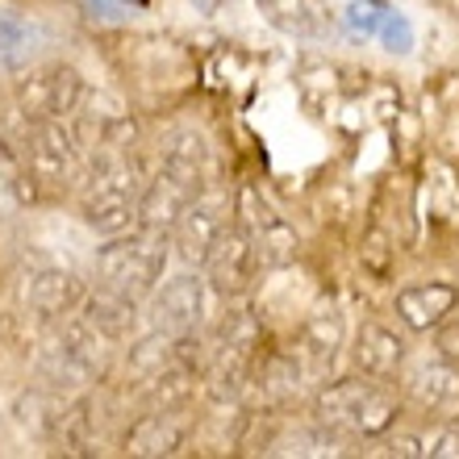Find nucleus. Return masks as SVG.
I'll list each match as a JSON object with an SVG mask.
<instances>
[{
  "label": "nucleus",
  "mask_w": 459,
  "mask_h": 459,
  "mask_svg": "<svg viewBox=\"0 0 459 459\" xmlns=\"http://www.w3.org/2000/svg\"><path fill=\"white\" fill-rule=\"evenodd\" d=\"M84 100V80L75 67L50 63V67H25V75L13 88V105L22 113L25 126L72 117Z\"/></svg>",
  "instance_id": "7"
},
{
  "label": "nucleus",
  "mask_w": 459,
  "mask_h": 459,
  "mask_svg": "<svg viewBox=\"0 0 459 459\" xmlns=\"http://www.w3.org/2000/svg\"><path fill=\"white\" fill-rule=\"evenodd\" d=\"M388 455H422V459H459V422H435L422 435H401L388 443Z\"/></svg>",
  "instance_id": "20"
},
{
  "label": "nucleus",
  "mask_w": 459,
  "mask_h": 459,
  "mask_svg": "<svg viewBox=\"0 0 459 459\" xmlns=\"http://www.w3.org/2000/svg\"><path fill=\"white\" fill-rule=\"evenodd\" d=\"M342 334H347V326H342L339 305H317L314 314L305 317L301 339L292 347L305 380H322L334 368V359H339V351H342Z\"/></svg>",
  "instance_id": "13"
},
{
  "label": "nucleus",
  "mask_w": 459,
  "mask_h": 459,
  "mask_svg": "<svg viewBox=\"0 0 459 459\" xmlns=\"http://www.w3.org/2000/svg\"><path fill=\"white\" fill-rule=\"evenodd\" d=\"M230 221H234V196L226 188H201L180 213V221L171 226V238H176L184 264H205V255L230 230Z\"/></svg>",
  "instance_id": "10"
},
{
  "label": "nucleus",
  "mask_w": 459,
  "mask_h": 459,
  "mask_svg": "<svg viewBox=\"0 0 459 459\" xmlns=\"http://www.w3.org/2000/svg\"><path fill=\"white\" fill-rule=\"evenodd\" d=\"M438 355L459 368V326H443V334H438Z\"/></svg>",
  "instance_id": "24"
},
{
  "label": "nucleus",
  "mask_w": 459,
  "mask_h": 459,
  "mask_svg": "<svg viewBox=\"0 0 459 459\" xmlns=\"http://www.w3.org/2000/svg\"><path fill=\"white\" fill-rule=\"evenodd\" d=\"M376 38L385 42L393 55H405V50L413 47V30H410V22L401 17V13H393V9H385L380 13V25H376Z\"/></svg>",
  "instance_id": "23"
},
{
  "label": "nucleus",
  "mask_w": 459,
  "mask_h": 459,
  "mask_svg": "<svg viewBox=\"0 0 459 459\" xmlns=\"http://www.w3.org/2000/svg\"><path fill=\"white\" fill-rule=\"evenodd\" d=\"M234 226L247 234L264 272L289 267L297 259V230L289 226V218L259 188H238V196H234Z\"/></svg>",
  "instance_id": "8"
},
{
  "label": "nucleus",
  "mask_w": 459,
  "mask_h": 459,
  "mask_svg": "<svg viewBox=\"0 0 459 459\" xmlns=\"http://www.w3.org/2000/svg\"><path fill=\"white\" fill-rule=\"evenodd\" d=\"M405 393H410L422 410H443V405H451V401L459 397V368L447 363V359L422 363V368H413L410 372Z\"/></svg>",
  "instance_id": "19"
},
{
  "label": "nucleus",
  "mask_w": 459,
  "mask_h": 459,
  "mask_svg": "<svg viewBox=\"0 0 459 459\" xmlns=\"http://www.w3.org/2000/svg\"><path fill=\"white\" fill-rule=\"evenodd\" d=\"M339 447H342V438L314 418V426H292V430L272 438L267 455H334Z\"/></svg>",
  "instance_id": "21"
},
{
  "label": "nucleus",
  "mask_w": 459,
  "mask_h": 459,
  "mask_svg": "<svg viewBox=\"0 0 459 459\" xmlns=\"http://www.w3.org/2000/svg\"><path fill=\"white\" fill-rule=\"evenodd\" d=\"M405 363V339L385 322H368L355 334V368L372 380H393Z\"/></svg>",
  "instance_id": "16"
},
{
  "label": "nucleus",
  "mask_w": 459,
  "mask_h": 459,
  "mask_svg": "<svg viewBox=\"0 0 459 459\" xmlns=\"http://www.w3.org/2000/svg\"><path fill=\"white\" fill-rule=\"evenodd\" d=\"M314 418L326 430L347 438H385L401 418V401L385 380H334L322 385L314 397Z\"/></svg>",
  "instance_id": "4"
},
{
  "label": "nucleus",
  "mask_w": 459,
  "mask_h": 459,
  "mask_svg": "<svg viewBox=\"0 0 459 459\" xmlns=\"http://www.w3.org/2000/svg\"><path fill=\"white\" fill-rule=\"evenodd\" d=\"M22 163L34 193H75L88 168V151L75 134V121L59 117L42 121V126H25Z\"/></svg>",
  "instance_id": "6"
},
{
  "label": "nucleus",
  "mask_w": 459,
  "mask_h": 459,
  "mask_svg": "<svg viewBox=\"0 0 459 459\" xmlns=\"http://www.w3.org/2000/svg\"><path fill=\"white\" fill-rule=\"evenodd\" d=\"M264 22L272 30L289 38H301V42H317V38L330 34V13L322 0H255Z\"/></svg>",
  "instance_id": "18"
},
{
  "label": "nucleus",
  "mask_w": 459,
  "mask_h": 459,
  "mask_svg": "<svg viewBox=\"0 0 459 459\" xmlns=\"http://www.w3.org/2000/svg\"><path fill=\"white\" fill-rule=\"evenodd\" d=\"M163 267H168L163 230H121L109 234V242L97 251V289L138 305L163 284Z\"/></svg>",
  "instance_id": "5"
},
{
  "label": "nucleus",
  "mask_w": 459,
  "mask_h": 459,
  "mask_svg": "<svg viewBox=\"0 0 459 459\" xmlns=\"http://www.w3.org/2000/svg\"><path fill=\"white\" fill-rule=\"evenodd\" d=\"M264 322L251 305L234 301L226 314L218 317V326L205 342L201 355V380H205L213 401H234L242 388L251 385V372L259 355H264Z\"/></svg>",
  "instance_id": "3"
},
{
  "label": "nucleus",
  "mask_w": 459,
  "mask_h": 459,
  "mask_svg": "<svg viewBox=\"0 0 459 459\" xmlns=\"http://www.w3.org/2000/svg\"><path fill=\"white\" fill-rule=\"evenodd\" d=\"M459 305V289L455 284H443V280H430V284H413V289L397 292V317L410 330H430L443 326L447 314H455Z\"/></svg>",
  "instance_id": "17"
},
{
  "label": "nucleus",
  "mask_w": 459,
  "mask_h": 459,
  "mask_svg": "<svg viewBox=\"0 0 459 459\" xmlns=\"http://www.w3.org/2000/svg\"><path fill=\"white\" fill-rule=\"evenodd\" d=\"M193 4H196L201 13H221V9L230 4V0H193Z\"/></svg>",
  "instance_id": "25"
},
{
  "label": "nucleus",
  "mask_w": 459,
  "mask_h": 459,
  "mask_svg": "<svg viewBox=\"0 0 459 459\" xmlns=\"http://www.w3.org/2000/svg\"><path fill=\"white\" fill-rule=\"evenodd\" d=\"M121 447H126V455H146V459L180 455L188 447V422L180 418V410H151L126 430Z\"/></svg>",
  "instance_id": "14"
},
{
  "label": "nucleus",
  "mask_w": 459,
  "mask_h": 459,
  "mask_svg": "<svg viewBox=\"0 0 459 459\" xmlns=\"http://www.w3.org/2000/svg\"><path fill=\"white\" fill-rule=\"evenodd\" d=\"M84 301V284L59 264H30L17 276V317L30 326H55Z\"/></svg>",
  "instance_id": "9"
},
{
  "label": "nucleus",
  "mask_w": 459,
  "mask_h": 459,
  "mask_svg": "<svg viewBox=\"0 0 459 459\" xmlns=\"http://www.w3.org/2000/svg\"><path fill=\"white\" fill-rule=\"evenodd\" d=\"M201 188H209V146L196 130H176L163 138L159 146V168L155 176H146V193L138 205V226L163 230L171 234V226L180 221V213L188 209Z\"/></svg>",
  "instance_id": "2"
},
{
  "label": "nucleus",
  "mask_w": 459,
  "mask_h": 459,
  "mask_svg": "<svg viewBox=\"0 0 459 459\" xmlns=\"http://www.w3.org/2000/svg\"><path fill=\"white\" fill-rule=\"evenodd\" d=\"M30 196H34V184L25 176V163L0 146V205H25Z\"/></svg>",
  "instance_id": "22"
},
{
  "label": "nucleus",
  "mask_w": 459,
  "mask_h": 459,
  "mask_svg": "<svg viewBox=\"0 0 459 459\" xmlns=\"http://www.w3.org/2000/svg\"><path fill=\"white\" fill-rule=\"evenodd\" d=\"M47 47V25L34 13L0 4V72H25Z\"/></svg>",
  "instance_id": "15"
},
{
  "label": "nucleus",
  "mask_w": 459,
  "mask_h": 459,
  "mask_svg": "<svg viewBox=\"0 0 459 459\" xmlns=\"http://www.w3.org/2000/svg\"><path fill=\"white\" fill-rule=\"evenodd\" d=\"M205 284L218 297H226V301H238V297H247V289L255 284V276L264 272V264H259V255H255V247L247 242V234H242L234 221H230V230L221 234L218 242H213V251L205 255Z\"/></svg>",
  "instance_id": "11"
},
{
  "label": "nucleus",
  "mask_w": 459,
  "mask_h": 459,
  "mask_svg": "<svg viewBox=\"0 0 459 459\" xmlns=\"http://www.w3.org/2000/svg\"><path fill=\"white\" fill-rule=\"evenodd\" d=\"M201 322H205V276L184 272L151 292V330H163L171 339H188Z\"/></svg>",
  "instance_id": "12"
},
{
  "label": "nucleus",
  "mask_w": 459,
  "mask_h": 459,
  "mask_svg": "<svg viewBox=\"0 0 459 459\" xmlns=\"http://www.w3.org/2000/svg\"><path fill=\"white\" fill-rule=\"evenodd\" d=\"M146 193V171L134 155V146L88 151L84 180L75 188L80 213L97 234H121L138 226V205Z\"/></svg>",
  "instance_id": "1"
}]
</instances>
